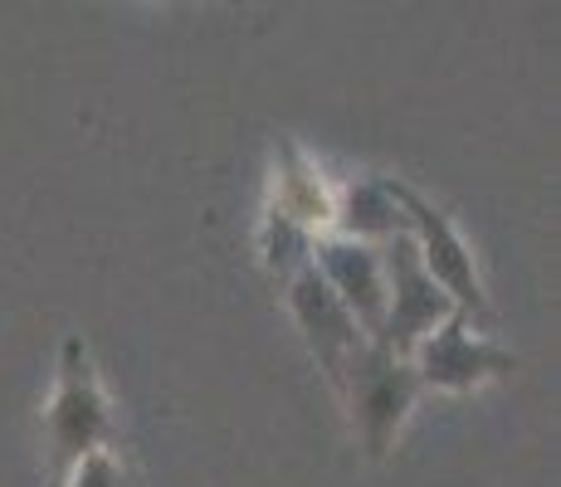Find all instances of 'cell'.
<instances>
[{"label":"cell","mask_w":561,"mask_h":487,"mask_svg":"<svg viewBox=\"0 0 561 487\" xmlns=\"http://www.w3.org/2000/svg\"><path fill=\"white\" fill-rule=\"evenodd\" d=\"M45 468L59 483L79 459L99 449H117V419L113 399L93 371V356L79 332L59 341V366H54V390L45 405Z\"/></svg>","instance_id":"6da1fadb"},{"label":"cell","mask_w":561,"mask_h":487,"mask_svg":"<svg viewBox=\"0 0 561 487\" xmlns=\"http://www.w3.org/2000/svg\"><path fill=\"white\" fill-rule=\"evenodd\" d=\"M337 395L347 405L352 434H357L362 453L366 459H386L420 399V381L410 371V361L391 356L381 341H366L347 361V371H342Z\"/></svg>","instance_id":"7a4b0ae2"},{"label":"cell","mask_w":561,"mask_h":487,"mask_svg":"<svg viewBox=\"0 0 561 487\" xmlns=\"http://www.w3.org/2000/svg\"><path fill=\"white\" fill-rule=\"evenodd\" d=\"M391 190H396V205L405 214V240L415 244L420 254V268L445 288V298L455 302L459 317L469 322H489L493 317V302L483 292V278H479V258H473L469 240L459 234V224L439 210L430 195H420L415 186L391 176Z\"/></svg>","instance_id":"3957f363"},{"label":"cell","mask_w":561,"mask_h":487,"mask_svg":"<svg viewBox=\"0 0 561 487\" xmlns=\"http://www.w3.org/2000/svg\"><path fill=\"white\" fill-rule=\"evenodd\" d=\"M410 371L420 381V395H469L493 381H508L517 371V356L508 346H499L493 337H479L469 317H449L445 327H435L425 341L410 351Z\"/></svg>","instance_id":"277c9868"},{"label":"cell","mask_w":561,"mask_h":487,"mask_svg":"<svg viewBox=\"0 0 561 487\" xmlns=\"http://www.w3.org/2000/svg\"><path fill=\"white\" fill-rule=\"evenodd\" d=\"M381 264H386V322H381V341L391 356L410 361L420 341L430 337L435 327H445L455 317V302L445 298V288L420 268V254L415 244L405 240H391L381 244Z\"/></svg>","instance_id":"5b68a950"},{"label":"cell","mask_w":561,"mask_h":487,"mask_svg":"<svg viewBox=\"0 0 561 487\" xmlns=\"http://www.w3.org/2000/svg\"><path fill=\"white\" fill-rule=\"evenodd\" d=\"M308 264L318 268V278L332 288V298L347 308V317L362 327L366 341L381 337L386 322V264L376 244L337 240V234H318L312 240Z\"/></svg>","instance_id":"8992f818"},{"label":"cell","mask_w":561,"mask_h":487,"mask_svg":"<svg viewBox=\"0 0 561 487\" xmlns=\"http://www.w3.org/2000/svg\"><path fill=\"white\" fill-rule=\"evenodd\" d=\"M288 312H294L298 332H304L312 361H318V371L328 375V385L337 390L342 371H347V361L366 346L362 327L347 317V308H342L337 298H332V288L318 278V268H298L294 278H288Z\"/></svg>","instance_id":"52a82bcc"},{"label":"cell","mask_w":561,"mask_h":487,"mask_svg":"<svg viewBox=\"0 0 561 487\" xmlns=\"http://www.w3.org/2000/svg\"><path fill=\"white\" fill-rule=\"evenodd\" d=\"M332 195H337V181L318 166V156H308L294 137H278L268 210H278L284 220H294L298 230H308L312 240H318L332 224Z\"/></svg>","instance_id":"ba28073f"},{"label":"cell","mask_w":561,"mask_h":487,"mask_svg":"<svg viewBox=\"0 0 561 487\" xmlns=\"http://www.w3.org/2000/svg\"><path fill=\"white\" fill-rule=\"evenodd\" d=\"M328 234H337V240H357V244H376V248L401 240V234H405V214H401V205H396L391 176L337 181Z\"/></svg>","instance_id":"9c48e42d"},{"label":"cell","mask_w":561,"mask_h":487,"mask_svg":"<svg viewBox=\"0 0 561 487\" xmlns=\"http://www.w3.org/2000/svg\"><path fill=\"white\" fill-rule=\"evenodd\" d=\"M254 244H259V264H264V274L278 278V283H288L298 268H308V254H312V234L298 230L294 220H284L278 210H268V205H264V220H259Z\"/></svg>","instance_id":"30bf717a"},{"label":"cell","mask_w":561,"mask_h":487,"mask_svg":"<svg viewBox=\"0 0 561 487\" xmlns=\"http://www.w3.org/2000/svg\"><path fill=\"white\" fill-rule=\"evenodd\" d=\"M59 487H137V473L117 449H99V453L73 463V468L59 478Z\"/></svg>","instance_id":"8fae6325"}]
</instances>
